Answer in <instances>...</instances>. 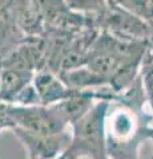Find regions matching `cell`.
I'll list each match as a JSON object with an SVG mask.
<instances>
[{"instance_id": "cell-1", "label": "cell", "mask_w": 153, "mask_h": 159, "mask_svg": "<svg viewBox=\"0 0 153 159\" xmlns=\"http://www.w3.org/2000/svg\"><path fill=\"white\" fill-rule=\"evenodd\" d=\"M109 101H97L80 121L71 126V148L77 157L88 159H111L107 139V117Z\"/></svg>"}, {"instance_id": "cell-2", "label": "cell", "mask_w": 153, "mask_h": 159, "mask_svg": "<svg viewBox=\"0 0 153 159\" xmlns=\"http://www.w3.org/2000/svg\"><path fill=\"white\" fill-rule=\"evenodd\" d=\"M9 114L15 126L13 130L20 129L40 135H57L71 130L56 105L22 106L9 103Z\"/></svg>"}, {"instance_id": "cell-3", "label": "cell", "mask_w": 153, "mask_h": 159, "mask_svg": "<svg viewBox=\"0 0 153 159\" xmlns=\"http://www.w3.org/2000/svg\"><path fill=\"white\" fill-rule=\"evenodd\" d=\"M26 147L28 159H57L71 146L72 133L65 131L57 135H40L15 129L12 130Z\"/></svg>"}, {"instance_id": "cell-4", "label": "cell", "mask_w": 153, "mask_h": 159, "mask_svg": "<svg viewBox=\"0 0 153 159\" xmlns=\"http://www.w3.org/2000/svg\"><path fill=\"white\" fill-rule=\"evenodd\" d=\"M32 85L35 88L40 105L53 106L68 98L77 96L80 90H73L65 85L60 77L49 70H39L33 76Z\"/></svg>"}, {"instance_id": "cell-5", "label": "cell", "mask_w": 153, "mask_h": 159, "mask_svg": "<svg viewBox=\"0 0 153 159\" xmlns=\"http://www.w3.org/2000/svg\"><path fill=\"white\" fill-rule=\"evenodd\" d=\"M26 36L17 24L15 3L0 2V64L15 49L20 47Z\"/></svg>"}, {"instance_id": "cell-6", "label": "cell", "mask_w": 153, "mask_h": 159, "mask_svg": "<svg viewBox=\"0 0 153 159\" xmlns=\"http://www.w3.org/2000/svg\"><path fill=\"white\" fill-rule=\"evenodd\" d=\"M35 72L20 69H0V101L15 105L19 96L32 85Z\"/></svg>"}, {"instance_id": "cell-7", "label": "cell", "mask_w": 153, "mask_h": 159, "mask_svg": "<svg viewBox=\"0 0 153 159\" xmlns=\"http://www.w3.org/2000/svg\"><path fill=\"white\" fill-rule=\"evenodd\" d=\"M13 122L9 114V103L0 101V131L4 129H11L13 130Z\"/></svg>"}, {"instance_id": "cell-8", "label": "cell", "mask_w": 153, "mask_h": 159, "mask_svg": "<svg viewBox=\"0 0 153 159\" xmlns=\"http://www.w3.org/2000/svg\"><path fill=\"white\" fill-rule=\"evenodd\" d=\"M57 159H80V158H79L77 157V154L75 152V151H73L72 150V148L71 147H68L67 148V150L65 151H64L63 154H61V155L60 157H59Z\"/></svg>"}]
</instances>
